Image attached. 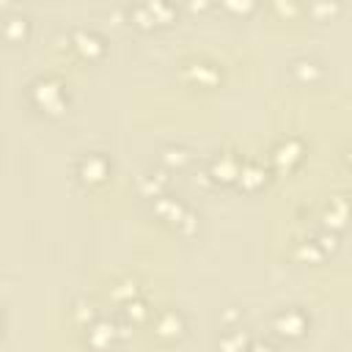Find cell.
<instances>
[{
    "mask_svg": "<svg viewBox=\"0 0 352 352\" xmlns=\"http://www.w3.org/2000/svg\"><path fill=\"white\" fill-rule=\"evenodd\" d=\"M151 305H148V300L140 294V297H135V300H129V302H124V305H118V319L126 324V327H138V324H146L148 322V316H151Z\"/></svg>",
    "mask_w": 352,
    "mask_h": 352,
    "instance_id": "ffe728a7",
    "label": "cell"
},
{
    "mask_svg": "<svg viewBox=\"0 0 352 352\" xmlns=\"http://www.w3.org/2000/svg\"><path fill=\"white\" fill-rule=\"evenodd\" d=\"M126 16L129 25L140 28V30H154V28H165L179 16V8L173 3H138V6H126Z\"/></svg>",
    "mask_w": 352,
    "mask_h": 352,
    "instance_id": "30bf717a",
    "label": "cell"
},
{
    "mask_svg": "<svg viewBox=\"0 0 352 352\" xmlns=\"http://www.w3.org/2000/svg\"><path fill=\"white\" fill-rule=\"evenodd\" d=\"M338 250V234L316 231L311 236H302L292 245V258L300 264H322Z\"/></svg>",
    "mask_w": 352,
    "mask_h": 352,
    "instance_id": "9c48e42d",
    "label": "cell"
},
{
    "mask_svg": "<svg viewBox=\"0 0 352 352\" xmlns=\"http://www.w3.org/2000/svg\"><path fill=\"white\" fill-rule=\"evenodd\" d=\"M74 179L85 190H102L104 184L113 182V160L104 151H85L77 157L72 168Z\"/></svg>",
    "mask_w": 352,
    "mask_h": 352,
    "instance_id": "5b68a950",
    "label": "cell"
},
{
    "mask_svg": "<svg viewBox=\"0 0 352 352\" xmlns=\"http://www.w3.org/2000/svg\"><path fill=\"white\" fill-rule=\"evenodd\" d=\"M151 212L160 217V223H165V226H168L170 231H176L179 236H192V234L198 231V226H201L198 212H195L187 201H182V198H176V195H170V192L154 198V201H151Z\"/></svg>",
    "mask_w": 352,
    "mask_h": 352,
    "instance_id": "7a4b0ae2",
    "label": "cell"
},
{
    "mask_svg": "<svg viewBox=\"0 0 352 352\" xmlns=\"http://www.w3.org/2000/svg\"><path fill=\"white\" fill-rule=\"evenodd\" d=\"M146 324H148L151 338H154L157 344H162V346L179 344V341L187 336V330H190L187 314H184L182 308H176V305H162V308L151 311V316H148Z\"/></svg>",
    "mask_w": 352,
    "mask_h": 352,
    "instance_id": "277c9868",
    "label": "cell"
},
{
    "mask_svg": "<svg viewBox=\"0 0 352 352\" xmlns=\"http://www.w3.org/2000/svg\"><path fill=\"white\" fill-rule=\"evenodd\" d=\"M69 44H72L74 52H77L80 58H85V60H96V58H102L104 50H107L104 36H102L96 28H85V25H77V28L69 30Z\"/></svg>",
    "mask_w": 352,
    "mask_h": 352,
    "instance_id": "4fadbf2b",
    "label": "cell"
},
{
    "mask_svg": "<svg viewBox=\"0 0 352 352\" xmlns=\"http://www.w3.org/2000/svg\"><path fill=\"white\" fill-rule=\"evenodd\" d=\"M170 173H165L162 168H148V170H143L140 176H138V192L143 195V198H148V201H154V198H160V195H165L168 192V187H170Z\"/></svg>",
    "mask_w": 352,
    "mask_h": 352,
    "instance_id": "2e32d148",
    "label": "cell"
},
{
    "mask_svg": "<svg viewBox=\"0 0 352 352\" xmlns=\"http://www.w3.org/2000/svg\"><path fill=\"white\" fill-rule=\"evenodd\" d=\"M319 220H322V231H330V234H338L346 223V198L344 192H336L324 201L322 212H319Z\"/></svg>",
    "mask_w": 352,
    "mask_h": 352,
    "instance_id": "9a60e30c",
    "label": "cell"
},
{
    "mask_svg": "<svg viewBox=\"0 0 352 352\" xmlns=\"http://www.w3.org/2000/svg\"><path fill=\"white\" fill-rule=\"evenodd\" d=\"M179 77L190 88H214L223 80V66L209 55H190L179 63Z\"/></svg>",
    "mask_w": 352,
    "mask_h": 352,
    "instance_id": "52a82bcc",
    "label": "cell"
},
{
    "mask_svg": "<svg viewBox=\"0 0 352 352\" xmlns=\"http://www.w3.org/2000/svg\"><path fill=\"white\" fill-rule=\"evenodd\" d=\"M248 352H280V349H278V344L270 341V338H258V341L253 338L250 346H248Z\"/></svg>",
    "mask_w": 352,
    "mask_h": 352,
    "instance_id": "7402d4cb",
    "label": "cell"
},
{
    "mask_svg": "<svg viewBox=\"0 0 352 352\" xmlns=\"http://www.w3.org/2000/svg\"><path fill=\"white\" fill-rule=\"evenodd\" d=\"M140 294H143V286H140V278H135V275H121L110 283V297L116 305H124Z\"/></svg>",
    "mask_w": 352,
    "mask_h": 352,
    "instance_id": "44dd1931",
    "label": "cell"
},
{
    "mask_svg": "<svg viewBox=\"0 0 352 352\" xmlns=\"http://www.w3.org/2000/svg\"><path fill=\"white\" fill-rule=\"evenodd\" d=\"M267 165L272 173H292L302 165L305 160V140L300 135H280L270 151H267Z\"/></svg>",
    "mask_w": 352,
    "mask_h": 352,
    "instance_id": "ba28073f",
    "label": "cell"
},
{
    "mask_svg": "<svg viewBox=\"0 0 352 352\" xmlns=\"http://www.w3.org/2000/svg\"><path fill=\"white\" fill-rule=\"evenodd\" d=\"M3 336H6V314L0 308V341H3Z\"/></svg>",
    "mask_w": 352,
    "mask_h": 352,
    "instance_id": "603a6c76",
    "label": "cell"
},
{
    "mask_svg": "<svg viewBox=\"0 0 352 352\" xmlns=\"http://www.w3.org/2000/svg\"><path fill=\"white\" fill-rule=\"evenodd\" d=\"M0 36L8 41V44H22L28 36H30V19L28 14L22 11H11L0 19Z\"/></svg>",
    "mask_w": 352,
    "mask_h": 352,
    "instance_id": "ac0fdd59",
    "label": "cell"
},
{
    "mask_svg": "<svg viewBox=\"0 0 352 352\" xmlns=\"http://www.w3.org/2000/svg\"><path fill=\"white\" fill-rule=\"evenodd\" d=\"M239 162H242V151L234 146L217 148L209 160H206V176L214 184H234L236 173H239Z\"/></svg>",
    "mask_w": 352,
    "mask_h": 352,
    "instance_id": "8fae6325",
    "label": "cell"
},
{
    "mask_svg": "<svg viewBox=\"0 0 352 352\" xmlns=\"http://www.w3.org/2000/svg\"><path fill=\"white\" fill-rule=\"evenodd\" d=\"M28 104L38 116H44V118H60L69 110V104H72L69 82L60 74H55V72L38 74L28 85Z\"/></svg>",
    "mask_w": 352,
    "mask_h": 352,
    "instance_id": "6da1fadb",
    "label": "cell"
},
{
    "mask_svg": "<svg viewBox=\"0 0 352 352\" xmlns=\"http://www.w3.org/2000/svg\"><path fill=\"white\" fill-rule=\"evenodd\" d=\"M129 327L121 319L113 316H102L96 314L85 327H82V341L91 352H116L124 341H126Z\"/></svg>",
    "mask_w": 352,
    "mask_h": 352,
    "instance_id": "3957f363",
    "label": "cell"
},
{
    "mask_svg": "<svg viewBox=\"0 0 352 352\" xmlns=\"http://www.w3.org/2000/svg\"><path fill=\"white\" fill-rule=\"evenodd\" d=\"M157 168H162L165 173H182V170H187L190 165H192V151L187 148V146H179V143H168V146H162L160 151H157V162H154Z\"/></svg>",
    "mask_w": 352,
    "mask_h": 352,
    "instance_id": "5bb4252c",
    "label": "cell"
},
{
    "mask_svg": "<svg viewBox=\"0 0 352 352\" xmlns=\"http://www.w3.org/2000/svg\"><path fill=\"white\" fill-rule=\"evenodd\" d=\"M311 330V314L302 305H283L270 316V333L278 341H300Z\"/></svg>",
    "mask_w": 352,
    "mask_h": 352,
    "instance_id": "8992f818",
    "label": "cell"
},
{
    "mask_svg": "<svg viewBox=\"0 0 352 352\" xmlns=\"http://www.w3.org/2000/svg\"><path fill=\"white\" fill-rule=\"evenodd\" d=\"M272 170L267 165L264 157H256V154H242V162H239V173H236V187L242 192H258L267 182H270Z\"/></svg>",
    "mask_w": 352,
    "mask_h": 352,
    "instance_id": "7c38bea8",
    "label": "cell"
},
{
    "mask_svg": "<svg viewBox=\"0 0 352 352\" xmlns=\"http://www.w3.org/2000/svg\"><path fill=\"white\" fill-rule=\"evenodd\" d=\"M289 72H292V80L297 85H308V88L324 80V66L316 58H294Z\"/></svg>",
    "mask_w": 352,
    "mask_h": 352,
    "instance_id": "e0dca14e",
    "label": "cell"
},
{
    "mask_svg": "<svg viewBox=\"0 0 352 352\" xmlns=\"http://www.w3.org/2000/svg\"><path fill=\"white\" fill-rule=\"evenodd\" d=\"M253 336L239 324H226V330L217 338V352H248Z\"/></svg>",
    "mask_w": 352,
    "mask_h": 352,
    "instance_id": "d6986e66",
    "label": "cell"
}]
</instances>
